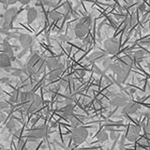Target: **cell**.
Returning a JSON list of instances; mask_svg holds the SVG:
<instances>
[{"mask_svg": "<svg viewBox=\"0 0 150 150\" xmlns=\"http://www.w3.org/2000/svg\"><path fill=\"white\" fill-rule=\"evenodd\" d=\"M91 25H92L91 16H86L80 19L74 27L75 35H76L78 39H83L84 37H86L89 29H90Z\"/></svg>", "mask_w": 150, "mask_h": 150, "instance_id": "obj_1", "label": "cell"}, {"mask_svg": "<svg viewBox=\"0 0 150 150\" xmlns=\"http://www.w3.org/2000/svg\"><path fill=\"white\" fill-rule=\"evenodd\" d=\"M88 136V131L84 127L79 126L77 128H74L71 132V138L75 144H83L86 140Z\"/></svg>", "mask_w": 150, "mask_h": 150, "instance_id": "obj_2", "label": "cell"}, {"mask_svg": "<svg viewBox=\"0 0 150 150\" xmlns=\"http://www.w3.org/2000/svg\"><path fill=\"white\" fill-rule=\"evenodd\" d=\"M17 17V11L15 8H9L4 14V23L3 28L6 30H9L13 27V22Z\"/></svg>", "mask_w": 150, "mask_h": 150, "instance_id": "obj_3", "label": "cell"}, {"mask_svg": "<svg viewBox=\"0 0 150 150\" xmlns=\"http://www.w3.org/2000/svg\"><path fill=\"white\" fill-rule=\"evenodd\" d=\"M46 135H47V127L45 125L38 127V128L31 129L26 133V136L28 138H30V140H38L45 137Z\"/></svg>", "mask_w": 150, "mask_h": 150, "instance_id": "obj_4", "label": "cell"}, {"mask_svg": "<svg viewBox=\"0 0 150 150\" xmlns=\"http://www.w3.org/2000/svg\"><path fill=\"white\" fill-rule=\"evenodd\" d=\"M104 48L108 54H115L118 53V51H119V42L116 39H115V38L109 39V40H105Z\"/></svg>", "mask_w": 150, "mask_h": 150, "instance_id": "obj_5", "label": "cell"}, {"mask_svg": "<svg viewBox=\"0 0 150 150\" xmlns=\"http://www.w3.org/2000/svg\"><path fill=\"white\" fill-rule=\"evenodd\" d=\"M21 46L25 49H28L34 43V38L28 34H21L18 38Z\"/></svg>", "mask_w": 150, "mask_h": 150, "instance_id": "obj_6", "label": "cell"}, {"mask_svg": "<svg viewBox=\"0 0 150 150\" xmlns=\"http://www.w3.org/2000/svg\"><path fill=\"white\" fill-rule=\"evenodd\" d=\"M121 64V63H120ZM130 68L129 67H126V66H123L121 64V69L118 72L116 73V76H117V82L119 83H125V81L128 79L129 72H130Z\"/></svg>", "mask_w": 150, "mask_h": 150, "instance_id": "obj_7", "label": "cell"}, {"mask_svg": "<svg viewBox=\"0 0 150 150\" xmlns=\"http://www.w3.org/2000/svg\"><path fill=\"white\" fill-rule=\"evenodd\" d=\"M140 135V129L137 126H131L128 130V133L126 135L127 140H129V142H135L138 139Z\"/></svg>", "mask_w": 150, "mask_h": 150, "instance_id": "obj_8", "label": "cell"}, {"mask_svg": "<svg viewBox=\"0 0 150 150\" xmlns=\"http://www.w3.org/2000/svg\"><path fill=\"white\" fill-rule=\"evenodd\" d=\"M128 102H129L128 98L121 95H116L111 100L110 104L115 107H124Z\"/></svg>", "mask_w": 150, "mask_h": 150, "instance_id": "obj_9", "label": "cell"}, {"mask_svg": "<svg viewBox=\"0 0 150 150\" xmlns=\"http://www.w3.org/2000/svg\"><path fill=\"white\" fill-rule=\"evenodd\" d=\"M139 108H140V105L138 104V103L128 102L124 106L122 112H123V114H126V115H132V114H135V112L139 110Z\"/></svg>", "mask_w": 150, "mask_h": 150, "instance_id": "obj_10", "label": "cell"}, {"mask_svg": "<svg viewBox=\"0 0 150 150\" xmlns=\"http://www.w3.org/2000/svg\"><path fill=\"white\" fill-rule=\"evenodd\" d=\"M8 67H11V56L7 54L6 53L0 54V69H6Z\"/></svg>", "mask_w": 150, "mask_h": 150, "instance_id": "obj_11", "label": "cell"}, {"mask_svg": "<svg viewBox=\"0 0 150 150\" xmlns=\"http://www.w3.org/2000/svg\"><path fill=\"white\" fill-rule=\"evenodd\" d=\"M45 64H46L47 67H48V69H51V70L58 69L59 67L62 66V64L59 62V60L57 58H55V57H49L48 59L46 60Z\"/></svg>", "mask_w": 150, "mask_h": 150, "instance_id": "obj_12", "label": "cell"}, {"mask_svg": "<svg viewBox=\"0 0 150 150\" xmlns=\"http://www.w3.org/2000/svg\"><path fill=\"white\" fill-rule=\"evenodd\" d=\"M27 22L28 23H32L34 22L37 17H38V11L35 8H30L27 11Z\"/></svg>", "mask_w": 150, "mask_h": 150, "instance_id": "obj_13", "label": "cell"}, {"mask_svg": "<svg viewBox=\"0 0 150 150\" xmlns=\"http://www.w3.org/2000/svg\"><path fill=\"white\" fill-rule=\"evenodd\" d=\"M73 109L74 107L72 104H69V105H66L65 108H63L62 110V115L65 118H69V117H71L73 115Z\"/></svg>", "mask_w": 150, "mask_h": 150, "instance_id": "obj_14", "label": "cell"}, {"mask_svg": "<svg viewBox=\"0 0 150 150\" xmlns=\"http://www.w3.org/2000/svg\"><path fill=\"white\" fill-rule=\"evenodd\" d=\"M62 71H63V66H61V67H59L58 69L51 70V72L49 74V80L50 81H54V80H56L60 76Z\"/></svg>", "mask_w": 150, "mask_h": 150, "instance_id": "obj_15", "label": "cell"}, {"mask_svg": "<svg viewBox=\"0 0 150 150\" xmlns=\"http://www.w3.org/2000/svg\"><path fill=\"white\" fill-rule=\"evenodd\" d=\"M2 49L4 51V53H6L7 54H8L11 57H12L13 56V49H12V47L11 45L9 44V42L8 40H5L3 41V43H2Z\"/></svg>", "mask_w": 150, "mask_h": 150, "instance_id": "obj_16", "label": "cell"}, {"mask_svg": "<svg viewBox=\"0 0 150 150\" xmlns=\"http://www.w3.org/2000/svg\"><path fill=\"white\" fill-rule=\"evenodd\" d=\"M136 23H137V18H136L135 14H132L130 17L127 18L126 19V22H125V26L127 29H129L132 26H134L136 25Z\"/></svg>", "mask_w": 150, "mask_h": 150, "instance_id": "obj_17", "label": "cell"}, {"mask_svg": "<svg viewBox=\"0 0 150 150\" xmlns=\"http://www.w3.org/2000/svg\"><path fill=\"white\" fill-rule=\"evenodd\" d=\"M123 66H126V67H129V68H132V66L134 64V58L132 56H129V55H127L126 57H124L123 59L121 60L120 62Z\"/></svg>", "mask_w": 150, "mask_h": 150, "instance_id": "obj_18", "label": "cell"}, {"mask_svg": "<svg viewBox=\"0 0 150 150\" xmlns=\"http://www.w3.org/2000/svg\"><path fill=\"white\" fill-rule=\"evenodd\" d=\"M9 101H11V103H19L20 102V91L14 90L11 93V98H9Z\"/></svg>", "mask_w": 150, "mask_h": 150, "instance_id": "obj_19", "label": "cell"}, {"mask_svg": "<svg viewBox=\"0 0 150 150\" xmlns=\"http://www.w3.org/2000/svg\"><path fill=\"white\" fill-rule=\"evenodd\" d=\"M109 138V135L106 132L105 130H100V132L97 134V139L100 141V143H104Z\"/></svg>", "mask_w": 150, "mask_h": 150, "instance_id": "obj_20", "label": "cell"}, {"mask_svg": "<svg viewBox=\"0 0 150 150\" xmlns=\"http://www.w3.org/2000/svg\"><path fill=\"white\" fill-rule=\"evenodd\" d=\"M7 129H8L9 132H13V131L16 130V122L13 118L9 119L7 123Z\"/></svg>", "mask_w": 150, "mask_h": 150, "instance_id": "obj_21", "label": "cell"}, {"mask_svg": "<svg viewBox=\"0 0 150 150\" xmlns=\"http://www.w3.org/2000/svg\"><path fill=\"white\" fill-rule=\"evenodd\" d=\"M69 120L70 121V123H71V126L73 127V128H77V127L80 126V124L82 123V121L80 120L79 117H76V116H71V117H69Z\"/></svg>", "mask_w": 150, "mask_h": 150, "instance_id": "obj_22", "label": "cell"}, {"mask_svg": "<svg viewBox=\"0 0 150 150\" xmlns=\"http://www.w3.org/2000/svg\"><path fill=\"white\" fill-rule=\"evenodd\" d=\"M49 17L51 20H53L54 22H57V21H60L61 19H62V16H61V14L56 12V11H52L49 13Z\"/></svg>", "mask_w": 150, "mask_h": 150, "instance_id": "obj_23", "label": "cell"}, {"mask_svg": "<svg viewBox=\"0 0 150 150\" xmlns=\"http://www.w3.org/2000/svg\"><path fill=\"white\" fill-rule=\"evenodd\" d=\"M144 57V52L143 50H139L137 52H135L133 54L134 60H142Z\"/></svg>", "mask_w": 150, "mask_h": 150, "instance_id": "obj_24", "label": "cell"}, {"mask_svg": "<svg viewBox=\"0 0 150 150\" xmlns=\"http://www.w3.org/2000/svg\"><path fill=\"white\" fill-rule=\"evenodd\" d=\"M103 53H100V52H96V53H94L92 54L90 56H89V60H96V59H98V58H100L101 56H103Z\"/></svg>", "mask_w": 150, "mask_h": 150, "instance_id": "obj_25", "label": "cell"}, {"mask_svg": "<svg viewBox=\"0 0 150 150\" xmlns=\"http://www.w3.org/2000/svg\"><path fill=\"white\" fill-rule=\"evenodd\" d=\"M13 71H11V75L12 76H17V77H19V76H21V75L23 73V69H12Z\"/></svg>", "mask_w": 150, "mask_h": 150, "instance_id": "obj_26", "label": "cell"}, {"mask_svg": "<svg viewBox=\"0 0 150 150\" xmlns=\"http://www.w3.org/2000/svg\"><path fill=\"white\" fill-rule=\"evenodd\" d=\"M75 101V98L74 97H71V96H69V97H67L66 98V100H65V102H66V105H69V104H72V103Z\"/></svg>", "mask_w": 150, "mask_h": 150, "instance_id": "obj_27", "label": "cell"}, {"mask_svg": "<svg viewBox=\"0 0 150 150\" xmlns=\"http://www.w3.org/2000/svg\"><path fill=\"white\" fill-rule=\"evenodd\" d=\"M8 107H9V105H8V102H6V101H0V111L7 110Z\"/></svg>", "mask_w": 150, "mask_h": 150, "instance_id": "obj_28", "label": "cell"}, {"mask_svg": "<svg viewBox=\"0 0 150 150\" xmlns=\"http://www.w3.org/2000/svg\"><path fill=\"white\" fill-rule=\"evenodd\" d=\"M40 1L44 5H46V6H49V7H54L55 5V3L52 1V0H40Z\"/></svg>", "mask_w": 150, "mask_h": 150, "instance_id": "obj_29", "label": "cell"}, {"mask_svg": "<svg viewBox=\"0 0 150 150\" xmlns=\"http://www.w3.org/2000/svg\"><path fill=\"white\" fill-rule=\"evenodd\" d=\"M18 0H0V3H2L4 5H9V4H14Z\"/></svg>", "mask_w": 150, "mask_h": 150, "instance_id": "obj_30", "label": "cell"}, {"mask_svg": "<svg viewBox=\"0 0 150 150\" xmlns=\"http://www.w3.org/2000/svg\"><path fill=\"white\" fill-rule=\"evenodd\" d=\"M145 8H146V6H145L144 3H140L138 5V9H139L140 11H144Z\"/></svg>", "mask_w": 150, "mask_h": 150, "instance_id": "obj_31", "label": "cell"}, {"mask_svg": "<svg viewBox=\"0 0 150 150\" xmlns=\"http://www.w3.org/2000/svg\"><path fill=\"white\" fill-rule=\"evenodd\" d=\"M111 138L112 139V140H115V139H117L119 137V133H117V132H114V131H112V132H111Z\"/></svg>", "mask_w": 150, "mask_h": 150, "instance_id": "obj_32", "label": "cell"}, {"mask_svg": "<svg viewBox=\"0 0 150 150\" xmlns=\"http://www.w3.org/2000/svg\"><path fill=\"white\" fill-rule=\"evenodd\" d=\"M90 41H91V40H90V38H89V37H84L83 39V42L84 44L89 43Z\"/></svg>", "mask_w": 150, "mask_h": 150, "instance_id": "obj_33", "label": "cell"}, {"mask_svg": "<svg viewBox=\"0 0 150 150\" xmlns=\"http://www.w3.org/2000/svg\"><path fill=\"white\" fill-rule=\"evenodd\" d=\"M19 2H20L21 4L23 5H27V4H29L31 2V0H18Z\"/></svg>", "mask_w": 150, "mask_h": 150, "instance_id": "obj_34", "label": "cell"}, {"mask_svg": "<svg viewBox=\"0 0 150 150\" xmlns=\"http://www.w3.org/2000/svg\"><path fill=\"white\" fill-rule=\"evenodd\" d=\"M146 131H147V133L150 134V120H148V122H147V125H146Z\"/></svg>", "mask_w": 150, "mask_h": 150, "instance_id": "obj_35", "label": "cell"}, {"mask_svg": "<svg viewBox=\"0 0 150 150\" xmlns=\"http://www.w3.org/2000/svg\"><path fill=\"white\" fill-rule=\"evenodd\" d=\"M8 78L4 77V78H2L1 80H0V83H6V82H8Z\"/></svg>", "mask_w": 150, "mask_h": 150, "instance_id": "obj_36", "label": "cell"}, {"mask_svg": "<svg viewBox=\"0 0 150 150\" xmlns=\"http://www.w3.org/2000/svg\"><path fill=\"white\" fill-rule=\"evenodd\" d=\"M143 43L147 44V45H150V39H148L147 40H143Z\"/></svg>", "mask_w": 150, "mask_h": 150, "instance_id": "obj_37", "label": "cell"}, {"mask_svg": "<svg viewBox=\"0 0 150 150\" xmlns=\"http://www.w3.org/2000/svg\"><path fill=\"white\" fill-rule=\"evenodd\" d=\"M5 119V115H3V114H1V112H0V121L1 120H4Z\"/></svg>", "mask_w": 150, "mask_h": 150, "instance_id": "obj_38", "label": "cell"}, {"mask_svg": "<svg viewBox=\"0 0 150 150\" xmlns=\"http://www.w3.org/2000/svg\"><path fill=\"white\" fill-rule=\"evenodd\" d=\"M52 127H56V122H52Z\"/></svg>", "mask_w": 150, "mask_h": 150, "instance_id": "obj_39", "label": "cell"}, {"mask_svg": "<svg viewBox=\"0 0 150 150\" xmlns=\"http://www.w3.org/2000/svg\"><path fill=\"white\" fill-rule=\"evenodd\" d=\"M147 115V117H148V120H150V112H147V115Z\"/></svg>", "mask_w": 150, "mask_h": 150, "instance_id": "obj_40", "label": "cell"}, {"mask_svg": "<svg viewBox=\"0 0 150 150\" xmlns=\"http://www.w3.org/2000/svg\"><path fill=\"white\" fill-rule=\"evenodd\" d=\"M90 150H98V148H91Z\"/></svg>", "mask_w": 150, "mask_h": 150, "instance_id": "obj_41", "label": "cell"}, {"mask_svg": "<svg viewBox=\"0 0 150 150\" xmlns=\"http://www.w3.org/2000/svg\"><path fill=\"white\" fill-rule=\"evenodd\" d=\"M74 150H80V149H74Z\"/></svg>", "mask_w": 150, "mask_h": 150, "instance_id": "obj_42", "label": "cell"}, {"mask_svg": "<svg viewBox=\"0 0 150 150\" xmlns=\"http://www.w3.org/2000/svg\"><path fill=\"white\" fill-rule=\"evenodd\" d=\"M149 150H150V147H149Z\"/></svg>", "mask_w": 150, "mask_h": 150, "instance_id": "obj_43", "label": "cell"}]
</instances>
